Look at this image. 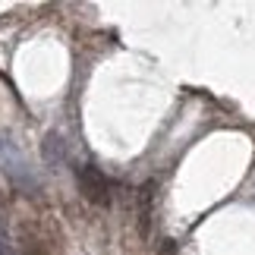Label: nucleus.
Wrapping results in <instances>:
<instances>
[{
    "instance_id": "20e7f679",
    "label": "nucleus",
    "mask_w": 255,
    "mask_h": 255,
    "mask_svg": "<svg viewBox=\"0 0 255 255\" xmlns=\"http://www.w3.org/2000/svg\"><path fill=\"white\" fill-rule=\"evenodd\" d=\"M161 255H176V246H173L170 240H167V243H164V246H161Z\"/></svg>"
},
{
    "instance_id": "f03ea898",
    "label": "nucleus",
    "mask_w": 255,
    "mask_h": 255,
    "mask_svg": "<svg viewBox=\"0 0 255 255\" xmlns=\"http://www.w3.org/2000/svg\"><path fill=\"white\" fill-rule=\"evenodd\" d=\"M41 158L51 164V167H63L70 161V151H66V142L60 132H47L44 142H41Z\"/></svg>"
},
{
    "instance_id": "39448f33",
    "label": "nucleus",
    "mask_w": 255,
    "mask_h": 255,
    "mask_svg": "<svg viewBox=\"0 0 255 255\" xmlns=\"http://www.w3.org/2000/svg\"><path fill=\"white\" fill-rule=\"evenodd\" d=\"M6 249V230H3V224H0V252Z\"/></svg>"
},
{
    "instance_id": "f257e3e1",
    "label": "nucleus",
    "mask_w": 255,
    "mask_h": 255,
    "mask_svg": "<svg viewBox=\"0 0 255 255\" xmlns=\"http://www.w3.org/2000/svg\"><path fill=\"white\" fill-rule=\"evenodd\" d=\"M76 180H79V189L85 195V202L98 205V208H107L114 202V192H111V180L95 167V164H82L76 170Z\"/></svg>"
},
{
    "instance_id": "7ed1b4c3",
    "label": "nucleus",
    "mask_w": 255,
    "mask_h": 255,
    "mask_svg": "<svg viewBox=\"0 0 255 255\" xmlns=\"http://www.w3.org/2000/svg\"><path fill=\"white\" fill-rule=\"evenodd\" d=\"M151 202H154V183H145L139 189V227H142V237L151 227Z\"/></svg>"
}]
</instances>
